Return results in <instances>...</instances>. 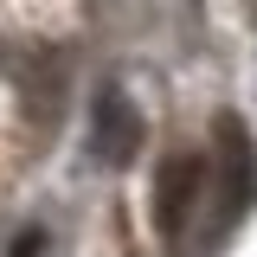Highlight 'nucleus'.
Returning <instances> with one entry per match:
<instances>
[{
  "mask_svg": "<svg viewBox=\"0 0 257 257\" xmlns=\"http://www.w3.org/2000/svg\"><path fill=\"white\" fill-rule=\"evenodd\" d=\"M90 148L103 167H128L135 148H142V116H135V103H128L116 84H103L90 103Z\"/></svg>",
  "mask_w": 257,
  "mask_h": 257,
  "instance_id": "7ed1b4c3",
  "label": "nucleus"
},
{
  "mask_svg": "<svg viewBox=\"0 0 257 257\" xmlns=\"http://www.w3.org/2000/svg\"><path fill=\"white\" fill-rule=\"evenodd\" d=\"M45 251V231H39V225H32V231H20V238H13V257H39Z\"/></svg>",
  "mask_w": 257,
  "mask_h": 257,
  "instance_id": "20e7f679",
  "label": "nucleus"
},
{
  "mask_svg": "<svg viewBox=\"0 0 257 257\" xmlns=\"http://www.w3.org/2000/svg\"><path fill=\"white\" fill-rule=\"evenodd\" d=\"M212 148H219L212 155V238H219V231H231L251 212V199H257V142L238 116H219L212 122Z\"/></svg>",
  "mask_w": 257,
  "mask_h": 257,
  "instance_id": "f257e3e1",
  "label": "nucleus"
},
{
  "mask_svg": "<svg viewBox=\"0 0 257 257\" xmlns=\"http://www.w3.org/2000/svg\"><path fill=\"white\" fill-rule=\"evenodd\" d=\"M199 199H206V155H193V148L167 155L161 174H155V231H161L167 251L187 244V225L199 212Z\"/></svg>",
  "mask_w": 257,
  "mask_h": 257,
  "instance_id": "f03ea898",
  "label": "nucleus"
}]
</instances>
